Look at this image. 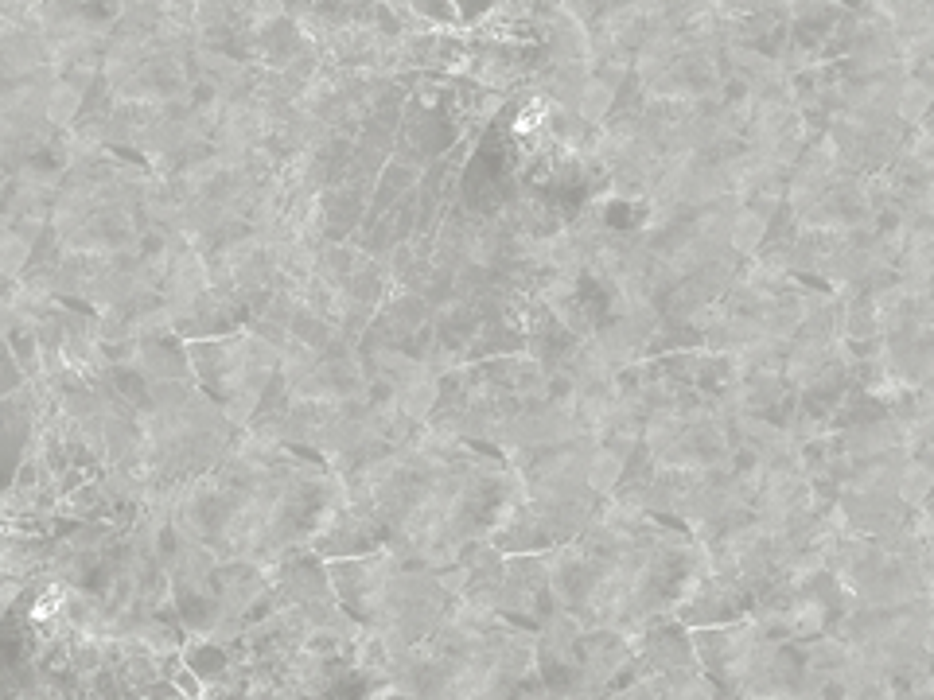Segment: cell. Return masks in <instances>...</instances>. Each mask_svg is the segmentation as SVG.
Instances as JSON below:
<instances>
[{
	"label": "cell",
	"instance_id": "cell-1",
	"mask_svg": "<svg viewBox=\"0 0 934 700\" xmlns=\"http://www.w3.org/2000/svg\"><path fill=\"white\" fill-rule=\"evenodd\" d=\"M767 238V218L759 210H740L732 222H728V242L736 253H755Z\"/></svg>",
	"mask_w": 934,
	"mask_h": 700
},
{
	"label": "cell",
	"instance_id": "cell-4",
	"mask_svg": "<svg viewBox=\"0 0 934 700\" xmlns=\"http://www.w3.org/2000/svg\"><path fill=\"white\" fill-rule=\"evenodd\" d=\"M927 109H931V86H927V82H919V78H911V82L903 86V94H899L896 113L907 121V125H919V121L927 117Z\"/></svg>",
	"mask_w": 934,
	"mask_h": 700
},
{
	"label": "cell",
	"instance_id": "cell-5",
	"mask_svg": "<svg viewBox=\"0 0 934 700\" xmlns=\"http://www.w3.org/2000/svg\"><path fill=\"white\" fill-rule=\"evenodd\" d=\"M576 109H580V117L584 121H604V113L611 109V86L604 82V78H592V82H584L580 86V102H576Z\"/></svg>",
	"mask_w": 934,
	"mask_h": 700
},
{
	"label": "cell",
	"instance_id": "cell-2",
	"mask_svg": "<svg viewBox=\"0 0 934 700\" xmlns=\"http://www.w3.org/2000/svg\"><path fill=\"white\" fill-rule=\"evenodd\" d=\"M78 109H82V90L74 86V82H55L51 90H47V102H43V113H47V121L51 125H71L74 117H78Z\"/></svg>",
	"mask_w": 934,
	"mask_h": 700
},
{
	"label": "cell",
	"instance_id": "cell-10",
	"mask_svg": "<svg viewBox=\"0 0 934 700\" xmlns=\"http://www.w3.org/2000/svg\"><path fill=\"white\" fill-rule=\"evenodd\" d=\"M257 12H261V16H277V12H281V0H257Z\"/></svg>",
	"mask_w": 934,
	"mask_h": 700
},
{
	"label": "cell",
	"instance_id": "cell-9",
	"mask_svg": "<svg viewBox=\"0 0 934 700\" xmlns=\"http://www.w3.org/2000/svg\"><path fill=\"white\" fill-rule=\"evenodd\" d=\"M257 397H261L257 389H246V393H238V397H234V401L226 405V417L234 420V424H246V420L253 417V409H257Z\"/></svg>",
	"mask_w": 934,
	"mask_h": 700
},
{
	"label": "cell",
	"instance_id": "cell-3",
	"mask_svg": "<svg viewBox=\"0 0 934 700\" xmlns=\"http://www.w3.org/2000/svg\"><path fill=\"white\" fill-rule=\"evenodd\" d=\"M436 405V378H429L425 370L405 378V393H401V409L413 420L429 417V409Z\"/></svg>",
	"mask_w": 934,
	"mask_h": 700
},
{
	"label": "cell",
	"instance_id": "cell-6",
	"mask_svg": "<svg viewBox=\"0 0 934 700\" xmlns=\"http://www.w3.org/2000/svg\"><path fill=\"white\" fill-rule=\"evenodd\" d=\"M619 475H623V455L619 452L600 448V452L592 455V467H588V483H592V490H611L619 483Z\"/></svg>",
	"mask_w": 934,
	"mask_h": 700
},
{
	"label": "cell",
	"instance_id": "cell-7",
	"mask_svg": "<svg viewBox=\"0 0 934 700\" xmlns=\"http://www.w3.org/2000/svg\"><path fill=\"white\" fill-rule=\"evenodd\" d=\"M28 238L24 234H0V277H16L28 261Z\"/></svg>",
	"mask_w": 934,
	"mask_h": 700
},
{
	"label": "cell",
	"instance_id": "cell-8",
	"mask_svg": "<svg viewBox=\"0 0 934 700\" xmlns=\"http://www.w3.org/2000/svg\"><path fill=\"white\" fill-rule=\"evenodd\" d=\"M927 490H931V467L927 463H907L903 467V479H899V494H903V502H923L927 498Z\"/></svg>",
	"mask_w": 934,
	"mask_h": 700
}]
</instances>
